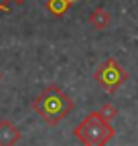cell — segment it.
I'll return each instance as SVG.
<instances>
[{"label":"cell","mask_w":138,"mask_h":146,"mask_svg":"<svg viewBox=\"0 0 138 146\" xmlns=\"http://www.w3.org/2000/svg\"><path fill=\"white\" fill-rule=\"evenodd\" d=\"M73 108H75V102L55 83L47 85L41 94L33 100V110L49 126H57L63 118H67L73 112Z\"/></svg>","instance_id":"6da1fadb"},{"label":"cell","mask_w":138,"mask_h":146,"mask_svg":"<svg viewBox=\"0 0 138 146\" xmlns=\"http://www.w3.org/2000/svg\"><path fill=\"white\" fill-rule=\"evenodd\" d=\"M73 136L81 142V144H88V146H100V144H106L116 136L114 126L110 124V120H106L100 110L96 112H90L85 116L73 130Z\"/></svg>","instance_id":"7a4b0ae2"},{"label":"cell","mask_w":138,"mask_h":146,"mask_svg":"<svg viewBox=\"0 0 138 146\" xmlns=\"http://www.w3.org/2000/svg\"><path fill=\"white\" fill-rule=\"evenodd\" d=\"M126 79H128V71L114 57L104 59L94 71V81L106 91V94H116V91L126 83Z\"/></svg>","instance_id":"3957f363"},{"label":"cell","mask_w":138,"mask_h":146,"mask_svg":"<svg viewBox=\"0 0 138 146\" xmlns=\"http://www.w3.org/2000/svg\"><path fill=\"white\" fill-rule=\"evenodd\" d=\"M88 23H90V27L96 29V31H106V29H110V25H112V14H110L106 8L98 6V8H94V10L90 12Z\"/></svg>","instance_id":"277c9868"},{"label":"cell","mask_w":138,"mask_h":146,"mask_svg":"<svg viewBox=\"0 0 138 146\" xmlns=\"http://www.w3.org/2000/svg\"><path fill=\"white\" fill-rule=\"evenodd\" d=\"M23 134L10 120H0V144H16L21 142Z\"/></svg>","instance_id":"5b68a950"},{"label":"cell","mask_w":138,"mask_h":146,"mask_svg":"<svg viewBox=\"0 0 138 146\" xmlns=\"http://www.w3.org/2000/svg\"><path fill=\"white\" fill-rule=\"evenodd\" d=\"M75 2H81V0H47L45 8L53 16H63V14L69 12V8H71Z\"/></svg>","instance_id":"8992f818"},{"label":"cell","mask_w":138,"mask_h":146,"mask_svg":"<svg viewBox=\"0 0 138 146\" xmlns=\"http://www.w3.org/2000/svg\"><path fill=\"white\" fill-rule=\"evenodd\" d=\"M100 114L106 118V120H110V122H112V120L118 116V108H116L114 104H104V106L100 108Z\"/></svg>","instance_id":"52a82bcc"},{"label":"cell","mask_w":138,"mask_h":146,"mask_svg":"<svg viewBox=\"0 0 138 146\" xmlns=\"http://www.w3.org/2000/svg\"><path fill=\"white\" fill-rule=\"evenodd\" d=\"M8 2H10V0H0V12H8L10 10Z\"/></svg>","instance_id":"ba28073f"},{"label":"cell","mask_w":138,"mask_h":146,"mask_svg":"<svg viewBox=\"0 0 138 146\" xmlns=\"http://www.w3.org/2000/svg\"><path fill=\"white\" fill-rule=\"evenodd\" d=\"M10 2H14V4H25L27 0H10Z\"/></svg>","instance_id":"9c48e42d"},{"label":"cell","mask_w":138,"mask_h":146,"mask_svg":"<svg viewBox=\"0 0 138 146\" xmlns=\"http://www.w3.org/2000/svg\"><path fill=\"white\" fill-rule=\"evenodd\" d=\"M0 79H2V73H0Z\"/></svg>","instance_id":"30bf717a"}]
</instances>
